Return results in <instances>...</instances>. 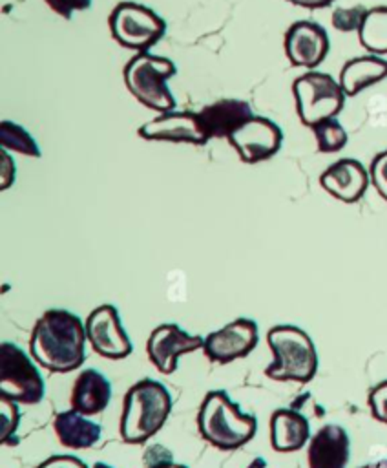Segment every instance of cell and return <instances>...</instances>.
I'll return each instance as SVG.
<instances>
[{"mask_svg":"<svg viewBox=\"0 0 387 468\" xmlns=\"http://www.w3.org/2000/svg\"><path fill=\"white\" fill-rule=\"evenodd\" d=\"M111 399L110 380L97 369L89 367L78 373L71 388V408L86 417L106 410Z\"/></svg>","mask_w":387,"mask_h":468,"instance_id":"ac0fdd59","label":"cell"},{"mask_svg":"<svg viewBox=\"0 0 387 468\" xmlns=\"http://www.w3.org/2000/svg\"><path fill=\"white\" fill-rule=\"evenodd\" d=\"M387 77V60L380 55H363L347 60L340 71V86L347 97H354L365 88Z\"/></svg>","mask_w":387,"mask_h":468,"instance_id":"ffe728a7","label":"cell"},{"mask_svg":"<svg viewBox=\"0 0 387 468\" xmlns=\"http://www.w3.org/2000/svg\"><path fill=\"white\" fill-rule=\"evenodd\" d=\"M369 408L376 420L387 424V380L374 386L369 393Z\"/></svg>","mask_w":387,"mask_h":468,"instance_id":"83f0119b","label":"cell"},{"mask_svg":"<svg viewBox=\"0 0 387 468\" xmlns=\"http://www.w3.org/2000/svg\"><path fill=\"white\" fill-rule=\"evenodd\" d=\"M15 181V163L11 161L7 150L2 148V190L9 188Z\"/></svg>","mask_w":387,"mask_h":468,"instance_id":"4dcf8cb0","label":"cell"},{"mask_svg":"<svg viewBox=\"0 0 387 468\" xmlns=\"http://www.w3.org/2000/svg\"><path fill=\"white\" fill-rule=\"evenodd\" d=\"M204 338L183 331L175 324L157 325L146 342V353L150 362L164 375H172L177 369V360L184 353L203 349Z\"/></svg>","mask_w":387,"mask_h":468,"instance_id":"8fae6325","label":"cell"},{"mask_svg":"<svg viewBox=\"0 0 387 468\" xmlns=\"http://www.w3.org/2000/svg\"><path fill=\"white\" fill-rule=\"evenodd\" d=\"M287 2L299 5V7H307V9H319V7L330 5L334 0H287Z\"/></svg>","mask_w":387,"mask_h":468,"instance_id":"1f68e13d","label":"cell"},{"mask_svg":"<svg viewBox=\"0 0 387 468\" xmlns=\"http://www.w3.org/2000/svg\"><path fill=\"white\" fill-rule=\"evenodd\" d=\"M369 181V172L356 159H340L319 176V185L343 203L358 201L365 194Z\"/></svg>","mask_w":387,"mask_h":468,"instance_id":"2e32d148","label":"cell"},{"mask_svg":"<svg viewBox=\"0 0 387 468\" xmlns=\"http://www.w3.org/2000/svg\"><path fill=\"white\" fill-rule=\"evenodd\" d=\"M310 439L307 417L294 410H276L270 417V444L276 452H298Z\"/></svg>","mask_w":387,"mask_h":468,"instance_id":"d6986e66","label":"cell"},{"mask_svg":"<svg viewBox=\"0 0 387 468\" xmlns=\"http://www.w3.org/2000/svg\"><path fill=\"white\" fill-rule=\"evenodd\" d=\"M292 91L298 117L309 128L319 121L336 117L341 112L347 97L340 82L329 73L321 71H309L298 77L292 84Z\"/></svg>","mask_w":387,"mask_h":468,"instance_id":"8992f818","label":"cell"},{"mask_svg":"<svg viewBox=\"0 0 387 468\" xmlns=\"http://www.w3.org/2000/svg\"><path fill=\"white\" fill-rule=\"evenodd\" d=\"M86 336L93 351L110 360L124 358L133 351V344L120 324L119 311L110 303L99 305L88 314Z\"/></svg>","mask_w":387,"mask_h":468,"instance_id":"30bf717a","label":"cell"},{"mask_svg":"<svg viewBox=\"0 0 387 468\" xmlns=\"http://www.w3.org/2000/svg\"><path fill=\"white\" fill-rule=\"evenodd\" d=\"M0 426H2V442L4 444H13L11 435H15V431L18 428V408H16V402L2 399Z\"/></svg>","mask_w":387,"mask_h":468,"instance_id":"484cf974","label":"cell"},{"mask_svg":"<svg viewBox=\"0 0 387 468\" xmlns=\"http://www.w3.org/2000/svg\"><path fill=\"white\" fill-rule=\"evenodd\" d=\"M285 55L292 66L316 68L329 53L327 31L310 20L294 22L285 33Z\"/></svg>","mask_w":387,"mask_h":468,"instance_id":"5bb4252c","label":"cell"},{"mask_svg":"<svg viewBox=\"0 0 387 468\" xmlns=\"http://www.w3.org/2000/svg\"><path fill=\"white\" fill-rule=\"evenodd\" d=\"M312 133L316 137L318 150L323 154H332L340 152L347 144V132L345 128L338 122L336 117L319 121L318 124L312 126Z\"/></svg>","mask_w":387,"mask_h":468,"instance_id":"cb8c5ba5","label":"cell"},{"mask_svg":"<svg viewBox=\"0 0 387 468\" xmlns=\"http://www.w3.org/2000/svg\"><path fill=\"white\" fill-rule=\"evenodd\" d=\"M228 143L235 148L243 163L254 165L277 154L283 143V132L274 121L261 115H252L228 135Z\"/></svg>","mask_w":387,"mask_h":468,"instance_id":"9c48e42d","label":"cell"},{"mask_svg":"<svg viewBox=\"0 0 387 468\" xmlns=\"http://www.w3.org/2000/svg\"><path fill=\"white\" fill-rule=\"evenodd\" d=\"M53 430L58 442L71 450L91 448L93 444H97L102 433L100 424L89 420L86 415L75 411L73 408L55 415Z\"/></svg>","mask_w":387,"mask_h":468,"instance_id":"44dd1931","label":"cell"},{"mask_svg":"<svg viewBox=\"0 0 387 468\" xmlns=\"http://www.w3.org/2000/svg\"><path fill=\"white\" fill-rule=\"evenodd\" d=\"M369 177L376 192L387 201V150L378 154L369 168Z\"/></svg>","mask_w":387,"mask_h":468,"instance_id":"4316f807","label":"cell"},{"mask_svg":"<svg viewBox=\"0 0 387 468\" xmlns=\"http://www.w3.org/2000/svg\"><path fill=\"white\" fill-rule=\"evenodd\" d=\"M37 468H88V464L73 455H51Z\"/></svg>","mask_w":387,"mask_h":468,"instance_id":"f546056e","label":"cell"},{"mask_svg":"<svg viewBox=\"0 0 387 468\" xmlns=\"http://www.w3.org/2000/svg\"><path fill=\"white\" fill-rule=\"evenodd\" d=\"M0 144L4 150L18 152L29 157H40V148L33 135L24 126L7 119L0 122Z\"/></svg>","mask_w":387,"mask_h":468,"instance_id":"603a6c76","label":"cell"},{"mask_svg":"<svg viewBox=\"0 0 387 468\" xmlns=\"http://www.w3.org/2000/svg\"><path fill=\"white\" fill-rule=\"evenodd\" d=\"M257 346V324L250 318H235L204 338V355L217 364H228L252 353Z\"/></svg>","mask_w":387,"mask_h":468,"instance_id":"7c38bea8","label":"cell"},{"mask_svg":"<svg viewBox=\"0 0 387 468\" xmlns=\"http://www.w3.org/2000/svg\"><path fill=\"white\" fill-rule=\"evenodd\" d=\"M93 468H111L110 464H106V463H95L93 464Z\"/></svg>","mask_w":387,"mask_h":468,"instance_id":"d590c367","label":"cell"},{"mask_svg":"<svg viewBox=\"0 0 387 468\" xmlns=\"http://www.w3.org/2000/svg\"><path fill=\"white\" fill-rule=\"evenodd\" d=\"M153 468H186V466H184V464H177V463L168 461V463H161V464H157V466H153Z\"/></svg>","mask_w":387,"mask_h":468,"instance_id":"e575fe53","label":"cell"},{"mask_svg":"<svg viewBox=\"0 0 387 468\" xmlns=\"http://www.w3.org/2000/svg\"><path fill=\"white\" fill-rule=\"evenodd\" d=\"M175 71L177 68L170 58L141 51L126 64L124 82L141 104L161 113L175 108V97L168 88Z\"/></svg>","mask_w":387,"mask_h":468,"instance_id":"5b68a950","label":"cell"},{"mask_svg":"<svg viewBox=\"0 0 387 468\" xmlns=\"http://www.w3.org/2000/svg\"><path fill=\"white\" fill-rule=\"evenodd\" d=\"M57 15L71 18L75 11H86L91 7V0H44Z\"/></svg>","mask_w":387,"mask_h":468,"instance_id":"f1b7e54d","label":"cell"},{"mask_svg":"<svg viewBox=\"0 0 387 468\" xmlns=\"http://www.w3.org/2000/svg\"><path fill=\"white\" fill-rule=\"evenodd\" d=\"M108 24L117 44L139 53L148 51L166 31V22L153 9L130 0L115 5Z\"/></svg>","mask_w":387,"mask_h":468,"instance_id":"ba28073f","label":"cell"},{"mask_svg":"<svg viewBox=\"0 0 387 468\" xmlns=\"http://www.w3.org/2000/svg\"><path fill=\"white\" fill-rule=\"evenodd\" d=\"M246 468H267V463H265L263 457H256Z\"/></svg>","mask_w":387,"mask_h":468,"instance_id":"836d02e7","label":"cell"},{"mask_svg":"<svg viewBox=\"0 0 387 468\" xmlns=\"http://www.w3.org/2000/svg\"><path fill=\"white\" fill-rule=\"evenodd\" d=\"M170 411V391L153 378L139 380L124 395L119 424L122 441L128 444L146 442L164 426Z\"/></svg>","mask_w":387,"mask_h":468,"instance_id":"7a4b0ae2","label":"cell"},{"mask_svg":"<svg viewBox=\"0 0 387 468\" xmlns=\"http://www.w3.org/2000/svg\"><path fill=\"white\" fill-rule=\"evenodd\" d=\"M360 468H387V457L380 459V461H374V463H369V464H363Z\"/></svg>","mask_w":387,"mask_h":468,"instance_id":"d6a6232c","label":"cell"},{"mask_svg":"<svg viewBox=\"0 0 387 468\" xmlns=\"http://www.w3.org/2000/svg\"><path fill=\"white\" fill-rule=\"evenodd\" d=\"M86 340V324L77 314L49 309L33 325L29 355L51 373H69L84 364Z\"/></svg>","mask_w":387,"mask_h":468,"instance_id":"6da1fadb","label":"cell"},{"mask_svg":"<svg viewBox=\"0 0 387 468\" xmlns=\"http://www.w3.org/2000/svg\"><path fill=\"white\" fill-rule=\"evenodd\" d=\"M139 135L146 141H170V143H188L204 144L208 143V133L201 122L197 112H161L155 119L139 126Z\"/></svg>","mask_w":387,"mask_h":468,"instance_id":"4fadbf2b","label":"cell"},{"mask_svg":"<svg viewBox=\"0 0 387 468\" xmlns=\"http://www.w3.org/2000/svg\"><path fill=\"white\" fill-rule=\"evenodd\" d=\"M13 342L0 347V397L18 404H37L44 399L46 386L38 367Z\"/></svg>","mask_w":387,"mask_h":468,"instance_id":"52a82bcc","label":"cell"},{"mask_svg":"<svg viewBox=\"0 0 387 468\" xmlns=\"http://www.w3.org/2000/svg\"><path fill=\"white\" fill-rule=\"evenodd\" d=\"M197 428L201 437L219 450H237L257 430V420L250 413H243L239 406L223 391H210L201 402L197 413Z\"/></svg>","mask_w":387,"mask_h":468,"instance_id":"3957f363","label":"cell"},{"mask_svg":"<svg viewBox=\"0 0 387 468\" xmlns=\"http://www.w3.org/2000/svg\"><path fill=\"white\" fill-rule=\"evenodd\" d=\"M360 44L372 55H387V5L367 9L358 29Z\"/></svg>","mask_w":387,"mask_h":468,"instance_id":"7402d4cb","label":"cell"},{"mask_svg":"<svg viewBox=\"0 0 387 468\" xmlns=\"http://www.w3.org/2000/svg\"><path fill=\"white\" fill-rule=\"evenodd\" d=\"M268 347L274 360L267 366L265 375L272 380H294L307 384L318 371V353L312 338L298 325H274L267 333Z\"/></svg>","mask_w":387,"mask_h":468,"instance_id":"277c9868","label":"cell"},{"mask_svg":"<svg viewBox=\"0 0 387 468\" xmlns=\"http://www.w3.org/2000/svg\"><path fill=\"white\" fill-rule=\"evenodd\" d=\"M367 9L363 5H354V7H338L332 11V26L338 31H358Z\"/></svg>","mask_w":387,"mask_h":468,"instance_id":"d4e9b609","label":"cell"},{"mask_svg":"<svg viewBox=\"0 0 387 468\" xmlns=\"http://www.w3.org/2000/svg\"><path fill=\"white\" fill-rule=\"evenodd\" d=\"M201 122L210 139L226 137L246 122L254 113L246 101L241 99H221L203 106L199 112Z\"/></svg>","mask_w":387,"mask_h":468,"instance_id":"e0dca14e","label":"cell"},{"mask_svg":"<svg viewBox=\"0 0 387 468\" xmlns=\"http://www.w3.org/2000/svg\"><path fill=\"white\" fill-rule=\"evenodd\" d=\"M350 457V441L338 424L321 426L309 441V468H345Z\"/></svg>","mask_w":387,"mask_h":468,"instance_id":"9a60e30c","label":"cell"}]
</instances>
